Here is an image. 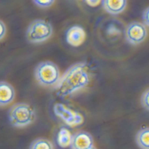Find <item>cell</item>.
Listing matches in <instances>:
<instances>
[{"instance_id":"9a60e30c","label":"cell","mask_w":149,"mask_h":149,"mask_svg":"<svg viewBox=\"0 0 149 149\" xmlns=\"http://www.w3.org/2000/svg\"><path fill=\"white\" fill-rule=\"evenodd\" d=\"M140 102L143 107L149 111V88L143 93L141 96Z\"/></svg>"},{"instance_id":"8fae6325","label":"cell","mask_w":149,"mask_h":149,"mask_svg":"<svg viewBox=\"0 0 149 149\" xmlns=\"http://www.w3.org/2000/svg\"><path fill=\"white\" fill-rule=\"evenodd\" d=\"M72 136L70 132L67 128L65 127H61L57 134V144L62 148H66L70 146Z\"/></svg>"},{"instance_id":"5bb4252c","label":"cell","mask_w":149,"mask_h":149,"mask_svg":"<svg viewBox=\"0 0 149 149\" xmlns=\"http://www.w3.org/2000/svg\"><path fill=\"white\" fill-rule=\"evenodd\" d=\"M107 34L109 37H114L119 35L121 33L120 29L115 24L110 23L106 30Z\"/></svg>"},{"instance_id":"8992f818","label":"cell","mask_w":149,"mask_h":149,"mask_svg":"<svg viewBox=\"0 0 149 149\" xmlns=\"http://www.w3.org/2000/svg\"><path fill=\"white\" fill-rule=\"evenodd\" d=\"M147 31L145 26L139 22H132L125 28V36L126 41L133 45L142 42L147 37Z\"/></svg>"},{"instance_id":"ffe728a7","label":"cell","mask_w":149,"mask_h":149,"mask_svg":"<svg viewBox=\"0 0 149 149\" xmlns=\"http://www.w3.org/2000/svg\"><path fill=\"white\" fill-rule=\"evenodd\" d=\"M89 149H97V148H96L95 147L93 146V147H92L91 148H89Z\"/></svg>"},{"instance_id":"5b68a950","label":"cell","mask_w":149,"mask_h":149,"mask_svg":"<svg viewBox=\"0 0 149 149\" xmlns=\"http://www.w3.org/2000/svg\"><path fill=\"white\" fill-rule=\"evenodd\" d=\"M53 111L56 116L70 127H74L79 126L84 122V118L80 113L63 104L56 103L54 105Z\"/></svg>"},{"instance_id":"9c48e42d","label":"cell","mask_w":149,"mask_h":149,"mask_svg":"<svg viewBox=\"0 0 149 149\" xmlns=\"http://www.w3.org/2000/svg\"><path fill=\"white\" fill-rule=\"evenodd\" d=\"M15 93L13 86L6 82L0 83V105L5 106L11 103L15 98Z\"/></svg>"},{"instance_id":"2e32d148","label":"cell","mask_w":149,"mask_h":149,"mask_svg":"<svg viewBox=\"0 0 149 149\" xmlns=\"http://www.w3.org/2000/svg\"><path fill=\"white\" fill-rule=\"evenodd\" d=\"M37 6L40 8H47L53 5L54 0H34L33 1Z\"/></svg>"},{"instance_id":"ac0fdd59","label":"cell","mask_w":149,"mask_h":149,"mask_svg":"<svg viewBox=\"0 0 149 149\" xmlns=\"http://www.w3.org/2000/svg\"><path fill=\"white\" fill-rule=\"evenodd\" d=\"M0 26H1V34H0V39L2 40L5 36L6 29L5 24L3 23L2 21L0 22Z\"/></svg>"},{"instance_id":"7a4b0ae2","label":"cell","mask_w":149,"mask_h":149,"mask_svg":"<svg viewBox=\"0 0 149 149\" xmlns=\"http://www.w3.org/2000/svg\"><path fill=\"white\" fill-rule=\"evenodd\" d=\"M34 77L40 85L44 87L56 86L60 79L58 66L51 61L39 63L34 69Z\"/></svg>"},{"instance_id":"30bf717a","label":"cell","mask_w":149,"mask_h":149,"mask_svg":"<svg viewBox=\"0 0 149 149\" xmlns=\"http://www.w3.org/2000/svg\"><path fill=\"white\" fill-rule=\"evenodd\" d=\"M102 5L106 12L111 15H118L122 12L127 5L125 0H104L102 1Z\"/></svg>"},{"instance_id":"3957f363","label":"cell","mask_w":149,"mask_h":149,"mask_svg":"<svg viewBox=\"0 0 149 149\" xmlns=\"http://www.w3.org/2000/svg\"><path fill=\"white\" fill-rule=\"evenodd\" d=\"M8 118L11 125L17 127H23L31 124L36 118L33 108L26 103L13 105L9 111Z\"/></svg>"},{"instance_id":"52a82bcc","label":"cell","mask_w":149,"mask_h":149,"mask_svg":"<svg viewBox=\"0 0 149 149\" xmlns=\"http://www.w3.org/2000/svg\"><path fill=\"white\" fill-rule=\"evenodd\" d=\"M86 37L85 30L81 26L78 25L70 27L66 33V42L74 47H77L83 44Z\"/></svg>"},{"instance_id":"4fadbf2b","label":"cell","mask_w":149,"mask_h":149,"mask_svg":"<svg viewBox=\"0 0 149 149\" xmlns=\"http://www.w3.org/2000/svg\"><path fill=\"white\" fill-rule=\"evenodd\" d=\"M29 149H53V145L47 139L38 138L31 143Z\"/></svg>"},{"instance_id":"7c38bea8","label":"cell","mask_w":149,"mask_h":149,"mask_svg":"<svg viewBox=\"0 0 149 149\" xmlns=\"http://www.w3.org/2000/svg\"><path fill=\"white\" fill-rule=\"evenodd\" d=\"M135 140L141 149H149V127L140 129L136 133Z\"/></svg>"},{"instance_id":"e0dca14e","label":"cell","mask_w":149,"mask_h":149,"mask_svg":"<svg viewBox=\"0 0 149 149\" xmlns=\"http://www.w3.org/2000/svg\"><path fill=\"white\" fill-rule=\"evenodd\" d=\"M142 19L144 23L149 27V6L143 11Z\"/></svg>"},{"instance_id":"6da1fadb","label":"cell","mask_w":149,"mask_h":149,"mask_svg":"<svg viewBox=\"0 0 149 149\" xmlns=\"http://www.w3.org/2000/svg\"><path fill=\"white\" fill-rule=\"evenodd\" d=\"M88 67L84 62L71 65L60 77L55 86L57 95L61 97L69 96L85 88L89 83Z\"/></svg>"},{"instance_id":"d6986e66","label":"cell","mask_w":149,"mask_h":149,"mask_svg":"<svg viewBox=\"0 0 149 149\" xmlns=\"http://www.w3.org/2000/svg\"><path fill=\"white\" fill-rule=\"evenodd\" d=\"M88 5L92 6V7H95L98 6L101 2H102L101 1H98V0H87L84 1Z\"/></svg>"},{"instance_id":"ba28073f","label":"cell","mask_w":149,"mask_h":149,"mask_svg":"<svg viewBox=\"0 0 149 149\" xmlns=\"http://www.w3.org/2000/svg\"><path fill=\"white\" fill-rule=\"evenodd\" d=\"M93 139L88 132L79 131L72 136V149H89L93 147Z\"/></svg>"},{"instance_id":"277c9868","label":"cell","mask_w":149,"mask_h":149,"mask_svg":"<svg viewBox=\"0 0 149 149\" xmlns=\"http://www.w3.org/2000/svg\"><path fill=\"white\" fill-rule=\"evenodd\" d=\"M53 29L50 23L37 19L32 22L26 31L27 40L31 43H40L48 40L52 34Z\"/></svg>"}]
</instances>
